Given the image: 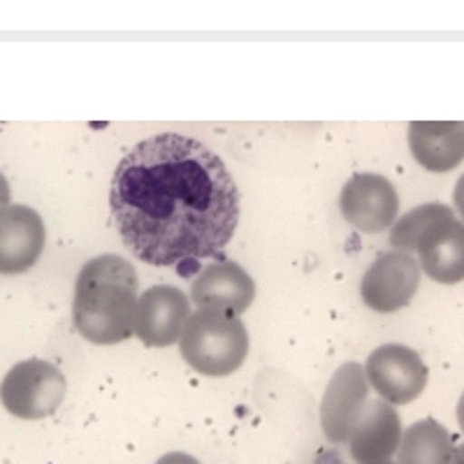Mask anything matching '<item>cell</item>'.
<instances>
[{
  "mask_svg": "<svg viewBox=\"0 0 464 464\" xmlns=\"http://www.w3.org/2000/svg\"><path fill=\"white\" fill-rule=\"evenodd\" d=\"M110 207L119 237L142 263L169 267L214 258L239 223V190L217 153L160 132L116 165Z\"/></svg>",
  "mask_w": 464,
  "mask_h": 464,
  "instance_id": "6da1fadb",
  "label": "cell"
},
{
  "mask_svg": "<svg viewBox=\"0 0 464 464\" xmlns=\"http://www.w3.org/2000/svg\"><path fill=\"white\" fill-rule=\"evenodd\" d=\"M138 272L114 254L91 258L74 284L72 321L77 333L98 346H114L135 334Z\"/></svg>",
  "mask_w": 464,
  "mask_h": 464,
  "instance_id": "7a4b0ae2",
  "label": "cell"
},
{
  "mask_svg": "<svg viewBox=\"0 0 464 464\" xmlns=\"http://www.w3.org/2000/svg\"><path fill=\"white\" fill-rule=\"evenodd\" d=\"M179 348L188 367L205 376H230L248 355L246 325L227 309H196L181 330Z\"/></svg>",
  "mask_w": 464,
  "mask_h": 464,
  "instance_id": "3957f363",
  "label": "cell"
},
{
  "mask_svg": "<svg viewBox=\"0 0 464 464\" xmlns=\"http://www.w3.org/2000/svg\"><path fill=\"white\" fill-rule=\"evenodd\" d=\"M68 383L56 364L43 358L16 362L0 383V401L14 418L43 420L63 404Z\"/></svg>",
  "mask_w": 464,
  "mask_h": 464,
  "instance_id": "277c9868",
  "label": "cell"
},
{
  "mask_svg": "<svg viewBox=\"0 0 464 464\" xmlns=\"http://www.w3.org/2000/svg\"><path fill=\"white\" fill-rule=\"evenodd\" d=\"M364 374L376 395L392 406L411 404L428 385V364L404 343H383L364 362Z\"/></svg>",
  "mask_w": 464,
  "mask_h": 464,
  "instance_id": "5b68a950",
  "label": "cell"
},
{
  "mask_svg": "<svg viewBox=\"0 0 464 464\" xmlns=\"http://www.w3.org/2000/svg\"><path fill=\"white\" fill-rule=\"evenodd\" d=\"M339 211L355 230L376 235L391 230L400 217V196L383 174L358 172L339 193Z\"/></svg>",
  "mask_w": 464,
  "mask_h": 464,
  "instance_id": "8992f818",
  "label": "cell"
},
{
  "mask_svg": "<svg viewBox=\"0 0 464 464\" xmlns=\"http://www.w3.org/2000/svg\"><path fill=\"white\" fill-rule=\"evenodd\" d=\"M420 265L411 254L388 251L364 272L360 295L372 312L395 314L413 300L420 288Z\"/></svg>",
  "mask_w": 464,
  "mask_h": 464,
  "instance_id": "52a82bcc",
  "label": "cell"
},
{
  "mask_svg": "<svg viewBox=\"0 0 464 464\" xmlns=\"http://www.w3.org/2000/svg\"><path fill=\"white\" fill-rule=\"evenodd\" d=\"M190 316L188 297L174 285H151L138 297L135 306V334L151 348L179 343L181 330Z\"/></svg>",
  "mask_w": 464,
  "mask_h": 464,
  "instance_id": "ba28073f",
  "label": "cell"
},
{
  "mask_svg": "<svg viewBox=\"0 0 464 464\" xmlns=\"http://www.w3.org/2000/svg\"><path fill=\"white\" fill-rule=\"evenodd\" d=\"M367 400H370V381H367L362 364L343 362L334 372L333 379L327 381L321 400V428L327 441H348L351 430H353Z\"/></svg>",
  "mask_w": 464,
  "mask_h": 464,
  "instance_id": "9c48e42d",
  "label": "cell"
},
{
  "mask_svg": "<svg viewBox=\"0 0 464 464\" xmlns=\"http://www.w3.org/2000/svg\"><path fill=\"white\" fill-rule=\"evenodd\" d=\"M47 230L35 209L7 205L0 209V275H24L43 256Z\"/></svg>",
  "mask_w": 464,
  "mask_h": 464,
  "instance_id": "30bf717a",
  "label": "cell"
},
{
  "mask_svg": "<svg viewBox=\"0 0 464 464\" xmlns=\"http://www.w3.org/2000/svg\"><path fill=\"white\" fill-rule=\"evenodd\" d=\"M401 418L392 404L385 400H367L358 420H355L348 450L358 464L385 462L395 458L401 441Z\"/></svg>",
  "mask_w": 464,
  "mask_h": 464,
  "instance_id": "8fae6325",
  "label": "cell"
},
{
  "mask_svg": "<svg viewBox=\"0 0 464 464\" xmlns=\"http://www.w3.org/2000/svg\"><path fill=\"white\" fill-rule=\"evenodd\" d=\"M190 300L198 309L214 306L239 316L254 304L256 284L242 265L218 260L202 267L200 276L190 285Z\"/></svg>",
  "mask_w": 464,
  "mask_h": 464,
  "instance_id": "7c38bea8",
  "label": "cell"
},
{
  "mask_svg": "<svg viewBox=\"0 0 464 464\" xmlns=\"http://www.w3.org/2000/svg\"><path fill=\"white\" fill-rule=\"evenodd\" d=\"M409 147L430 172H450L464 160V121H411Z\"/></svg>",
  "mask_w": 464,
  "mask_h": 464,
  "instance_id": "4fadbf2b",
  "label": "cell"
},
{
  "mask_svg": "<svg viewBox=\"0 0 464 464\" xmlns=\"http://www.w3.org/2000/svg\"><path fill=\"white\" fill-rule=\"evenodd\" d=\"M422 275L439 284L464 281V223L458 217L439 227L418 254Z\"/></svg>",
  "mask_w": 464,
  "mask_h": 464,
  "instance_id": "5bb4252c",
  "label": "cell"
},
{
  "mask_svg": "<svg viewBox=\"0 0 464 464\" xmlns=\"http://www.w3.org/2000/svg\"><path fill=\"white\" fill-rule=\"evenodd\" d=\"M453 450L449 430L434 418H425L401 434L395 464H450Z\"/></svg>",
  "mask_w": 464,
  "mask_h": 464,
  "instance_id": "9a60e30c",
  "label": "cell"
},
{
  "mask_svg": "<svg viewBox=\"0 0 464 464\" xmlns=\"http://www.w3.org/2000/svg\"><path fill=\"white\" fill-rule=\"evenodd\" d=\"M455 209L441 202H428V205L413 207L404 217L397 218L391 227V244L395 251L404 254H420V248L432 239L434 232L455 218Z\"/></svg>",
  "mask_w": 464,
  "mask_h": 464,
  "instance_id": "2e32d148",
  "label": "cell"
},
{
  "mask_svg": "<svg viewBox=\"0 0 464 464\" xmlns=\"http://www.w3.org/2000/svg\"><path fill=\"white\" fill-rule=\"evenodd\" d=\"M453 205H455V214H458L459 221L464 223V174L458 179L453 188Z\"/></svg>",
  "mask_w": 464,
  "mask_h": 464,
  "instance_id": "e0dca14e",
  "label": "cell"
},
{
  "mask_svg": "<svg viewBox=\"0 0 464 464\" xmlns=\"http://www.w3.org/2000/svg\"><path fill=\"white\" fill-rule=\"evenodd\" d=\"M156 464H200V462L188 453H168L163 455Z\"/></svg>",
  "mask_w": 464,
  "mask_h": 464,
  "instance_id": "ac0fdd59",
  "label": "cell"
},
{
  "mask_svg": "<svg viewBox=\"0 0 464 464\" xmlns=\"http://www.w3.org/2000/svg\"><path fill=\"white\" fill-rule=\"evenodd\" d=\"M10 184H7L5 174L0 172V209L10 205Z\"/></svg>",
  "mask_w": 464,
  "mask_h": 464,
  "instance_id": "d6986e66",
  "label": "cell"
},
{
  "mask_svg": "<svg viewBox=\"0 0 464 464\" xmlns=\"http://www.w3.org/2000/svg\"><path fill=\"white\" fill-rule=\"evenodd\" d=\"M450 464H464V443H459L458 449L453 450V459H450Z\"/></svg>",
  "mask_w": 464,
  "mask_h": 464,
  "instance_id": "ffe728a7",
  "label": "cell"
},
{
  "mask_svg": "<svg viewBox=\"0 0 464 464\" xmlns=\"http://www.w3.org/2000/svg\"><path fill=\"white\" fill-rule=\"evenodd\" d=\"M458 422H459V430L464 432V392L459 397V404H458Z\"/></svg>",
  "mask_w": 464,
  "mask_h": 464,
  "instance_id": "44dd1931",
  "label": "cell"
},
{
  "mask_svg": "<svg viewBox=\"0 0 464 464\" xmlns=\"http://www.w3.org/2000/svg\"><path fill=\"white\" fill-rule=\"evenodd\" d=\"M374 464H395L392 459H385V462H374Z\"/></svg>",
  "mask_w": 464,
  "mask_h": 464,
  "instance_id": "7402d4cb",
  "label": "cell"
}]
</instances>
